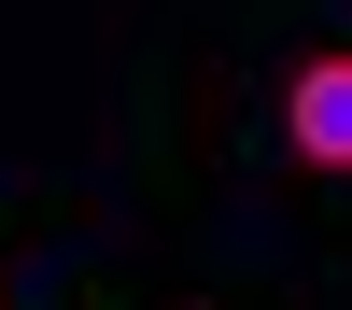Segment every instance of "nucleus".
<instances>
[{"instance_id": "f257e3e1", "label": "nucleus", "mask_w": 352, "mask_h": 310, "mask_svg": "<svg viewBox=\"0 0 352 310\" xmlns=\"http://www.w3.org/2000/svg\"><path fill=\"white\" fill-rule=\"evenodd\" d=\"M282 141H296V169L352 184V43H324V56L282 71Z\"/></svg>"}]
</instances>
